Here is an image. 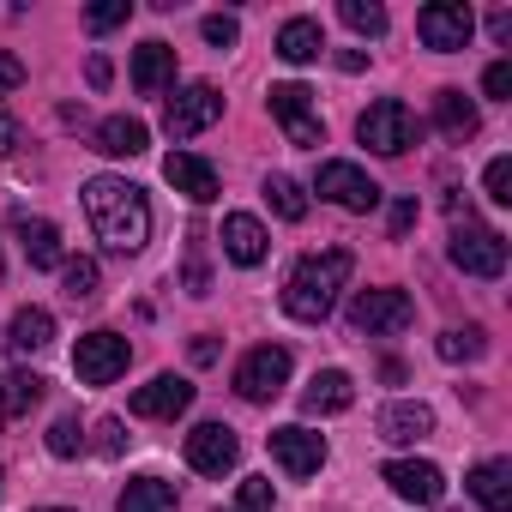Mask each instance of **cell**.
Instances as JSON below:
<instances>
[{
	"label": "cell",
	"instance_id": "6da1fadb",
	"mask_svg": "<svg viewBox=\"0 0 512 512\" xmlns=\"http://www.w3.org/2000/svg\"><path fill=\"white\" fill-rule=\"evenodd\" d=\"M85 217H91V229H97V241H103L109 253H139V247L151 241V205H145V193H139L133 181H121V175L85 181Z\"/></svg>",
	"mask_w": 512,
	"mask_h": 512
},
{
	"label": "cell",
	"instance_id": "7a4b0ae2",
	"mask_svg": "<svg viewBox=\"0 0 512 512\" xmlns=\"http://www.w3.org/2000/svg\"><path fill=\"white\" fill-rule=\"evenodd\" d=\"M350 272H356V260H350L344 247L308 253V260L290 272V284H284V314H290V320H308V326H320V320L338 308V290L350 284Z\"/></svg>",
	"mask_w": 512,
	"mask_h": 512
},
{
	"label": "cell",
	"instance_id": "3957f363",
	"mask_svg": "<svg viewBox=\"0 0 512 512\" xmlns=\"http://www.w3.org/2000/svg\"><path fill=\"white\" fill-rule=\"evenodd\" d=\"M356 133H362V145H368V151H380V157H404V151L422 139V121H416V109H410V103L380 97V103H368V109H362Z\"/></svg>",
	"mask_w": 512,
	"mask_h": 512
},
{
	"label": "cell",
	"instance_id": "277c9868",
	"mask_svg": "<svg viewBox=\"0 0 512 512\" xmlns=\"http://www.w3.org/2000/svg\"><path fill=\"white\" fill-rule=\"evenodd\" d=\"M452 266L470 272V278H500V272H506V235L464 217V223L452 229Z\"/></svg>",
	"mask_w": 512,
	"mask_h": 512
},
{
	"label": "cell",
	"instance_id": "5b68a950",
	"mask_svg": "<svg viewBox=\"0 0 512 512\" xmlns=\"http://www.w3.org/2000/svg\"><path fill=\"white\" fill-rule=\"evenodd\" d=\"M290 386V350L284 344H260V350H247L241 368H235V392L247 404H272L278 392Z\"/></svg>",
	"mask_w": 512,
	"mask_h": 512
},
{
	"label": "cell",
	"instance_id": "8992f818",
	"mask_svg": "<svg viewBox=\"0 0 512 512\" xmlns=\"http://www.w3.org/2000/svg\"><path fill=\"white\" fill-rule=\"evenodd\" d=\"M217 115H223V97H217V85L193 79V85H181V91L169 97V109H163V133H169V139H193V133L217 127Z\"/></svg>",
	"mask_w": 512,
	"mask_h": 512
},
{
	"label": "cell",
	"instance_id": "52a82bcc",
	"mask_svg": "<svg viewBox=\"0 0 512 512\" xmlns=\"http://www.w3.org/2000/svg\"><path fill=\"white\" fill-rule=\"evenodd\" d=\"M314 193H320V199H332L338 211H374V205H380V181H374L368 169L344 163V157L320 163V175H314Z\"/></svg>",
	"mask_w": 512,
	"mask_h": 512
},
{
	"label": "cell",
	"instance_id": "ba28073f",
	"mask_svg": "<svg viewBox=\"0 0 512 512\" xmlns=\"http://www.w3.org/2000/svg\"><path fill=\"white\" fill-rule=\"evenodd\" d=\"M127 362H133V350H127L121 332H85V338L73 344V374H79L85 386H109V380H121Z\"/></svg>",
	"mask_w": 512,
	"mask_h": 512
},
{
	"label": "cell",
	"instance_id": "9c48e42d",
	"mask_svg": "<svg viewBox=\"0 0 512 512\" xmlns=\"http://www.w3.org/2000/svg\"><path fill=\"white\" fill-rule=\"evenodd\" d=\"M410 320H416V302H410L404 290H362V296L350 302V326L368 332V338H392V332H404Z\"/></svg>",
	"mask_w": 512,
	"mask_h": 512
},
{
	"label": "cell",
	"instance_id": "30bf717a",
	"mask_svg": "<svg viewBox=\"0 0 512 512\" xmlns=\"http://www.w3.org/2000/svg\"><path fill=\"white\" fill-rule=\"evenodd\" d=\"M266 97H272V115L284 121L290 145H302V151H320V145H326V127H320V115H314V91H308V85H272Z\"/></svg>",
	"mask_w": 512,
	"mask_h": 512
},
{
	"label": "cell",
	"instance_id": "8fae6325",
	"mask_svg": "<svg viewBox=\"0 0 512 512\" xmlns=\"http://www.w3.org/2000/svg\"><path fill=\"white\" fill-rule=\"evenodd\" d=\"M470 31H476V13L464 7V0H434V7L416 13V37L428 49H440V55H458L470 43Z\"/></svg>",
	"mask_w": 512,
	"mask_h": 512
},
{
	"label": "cell",
	"instance_id": "7c38bea8",
	"mask_svg": "<svg viewBox=\"0 0 512 512\" xmlns=\"http://www.w3.org/2000/svg\"><path fill=\"white\" fill-rule=\"evenodd\" d=\"M380 482H386L398 500H410V506H434V500L446 494V476H440V464H428V458H392V464L380 470Z\"/></svg>",
	"mask_w": 512,
	"mask_h": 512
},
{
	"label": "cell",
	"instance_id": "4fadbf2b",
	"mask_svg": "<svg viewBox=\"0 0 512 512\" xmlns=\"http://www.w3.org/2000/svg\"><path fill=\"white\" fill-rule=\"evenodd\" d=\"M235 458H241L235 428H223V422H199V428L187 434V464H193L199 476H223V470H235Z\"/></svg>",
	"mask_w": 512,
	"mask_h": 512
},
{
	"label": "cell",
	"instance_id": "5bb4252c",
	"mask_svg": "<svg viewBox=\"0 0 512 512\" xmlns=\"http://www.w3.org/2000/svg\"><path fill=\"white\" fill-rule=\"evenodd\" d=\"M187 404H193V386L181 374H157L133 392V416H145V422H175Z\"/></svg>",
	"mask_w": 512,
	"mask_h": 512
},
{
	"label": "cell",
	"instance_id": "9a60e30c",
	"mask_svg": "<svg viewBox=\"0 0 512 512\" xmlns=\"http://www.w3.org/2000/svg\"><path fill=\"white\" fill-rule=\"evenodd\" d=\"M272 458H278L290 476H314V470L326 464V440H320L314 428L290 422V428H272Z\"/></svg>",
	"mask_w": 512,
	"mask_h": 512
},
{
	"label": "cell",
	"instance_id": "2e32d148",
	"mask_svg": "<svg viewBox=\"0 0 512 512\" xmlns=\"http://www.w3.org/2000/svg\"><path fill=\"white\" fill-rule=\"evenodd\" d=\"M163 181H169L175 193H187L193 205H211V199H217V169H211L205 157H193V151H169V157H163Z\"/></svg>",
	"mask_w": 512,
	"mask_h": 512
},
{
	"label": "cell",
	"instance_id": "e0dca14e",
	"mask_svg": "<svg viewBox=\"0 0 512 512\" xmlns=\"http://www.w3.org/2000/svg\"><path fill=\"white\" fill-rule=\"evenodd\" d=\"M266 247H272V235H266L260 217H247V211H229L223 217V253H229L235 266H260Z\"/></svg>",
	"mask_w": 512,
	"mask_h": 512
},
{
	"label": "cell",
	"instance_id": "ac0fdd59",
	"mask_svg": "<svg viewBox=\"0 0 512 512\" xmlns=\"http://www.w3.org/2000/svg\"><path fill=\"white\" fill-rule=\"evenodd\" d=\"M428 434H434V410H428V404L398 398V404L380 410V440H392V446H416V440H428Z\"/></svg>",
	"mask_w": 512,
	"mask_h": 512
},
{
	"label": "cell",
	"instance_id": "d6986e66",
	"mask_svg": "<svg viewBox=\"0 0 512 512\" xmlns=\"http://www.w3.org/2000/svg\"><path fill=\"white\" fill-rule=\"evenodd\" d=\"M13 235H19V247H25V260L37 266V272H49V266H61V229L49 223V217H13Z\"/></svg>",
	"mask_w": 512,
	"mask_h": 512
},
{
	"label": "cell",
	"instance_id": "ffe728a7",
	"mask_svg": "<svg viewBox=\"0 0 512 512\" xmlns=\"http://www.w3.org/2000/svg\"><path fill=\"white\" fill-rule=\"evenodd\" d=\"M350 404H356V380H350L344 368L314 374V386L302 392V410H308V416H338V410H350Z\"/></svg>",
	"mask_w": 512,
	"mask_h": 512
},
{
	"label": "cell",
	"instance_id": "44dd1931",
	"mask_svg": "<svg viewBox=\"0 0 512 512\" xmlns=\"http://www.w3.org/2000/svg\"><path fill=\"white\" fill-rule=\"evenodd\" d=\"M464 488L476 494V506H482V512H512V464H506V458L476 464Z\"/></svg>",
	"mask_w": 512,
	"mask_h": 512
},
{
	"label": "cell",
	"instance_id": "7402d4cb",
	"mask_svg": "<svg viewBox=\"0 0 512 512\" xmlns=\"http://www.w3.org/2000/svg\"><path fill=\"white\" fill-rule=\"evenodd\" d=\"M169 79H175V49L157 43V37L139 43V49H133V85H139V97H157Z\"/></svg>",
	"mask_w": 512,
	"mask_h": 512
},
{
	"label": "cell",
	"instance_id": "603a6c76",
	"mask_svg": "<svg viewBox=\"0 0 512 512\" xmlns=\"http://www.w3.org/2000/svg\"><path fill=\"white\" fill-rule=\"evenodd\" d=\"M7 344H13V356L49 350V344H55V314H49V308H19L13 326H7Z\"/></svg>",
	"mask_w": 512,
	"mask_h": 512
},
{
	"label": "cell",
	"instance_id": "cb8c5ba5",
	"mask_svg": "<svg viewBox=\"0 0 512 512\" xmlns=\"http://www.w3.org/2000/svg\"><path fill=\"white\" fill-rule=\"evenodd\" d=\"M145 121L139 115H109V121H97V151L103 157H139L145 151Z\"/></svg>",
	"mask_w": 512,
	"mask_h": 512
},
{
	"label": "cell",
	"instance_id": "d4e9b609",
	"mask_svg": "<svg viewBox=\"0 0 512 512\" xmlns=\"http://www.w3.org/2000/svg\"><path fill=\"white\" fill-rule=\"evenodd\" d=\"M320 49H326V31H320V19H290V25L278 31V55H284L290 67H308V61H320Z\"/></svg>",
	"mask_w": 512,
	"mask_h": 512
},
{
	"label": "cell",
	"instance_id": "484cf974",
	"mask_svg": "<svg viewBox=\"0 0 512 512\" xmlns=\"http://www.w3.org/2000/svg\"><path fill=\"white\" fill-rule=\"evenodd\" d=\"M434 121H440V133H452V139H470L476 127H482V115H476V103L464 97V91H434Z\"/></svg>",
	"mask_w": 512,
	"mask_h": 512
},
{
	"label": "cell",
	"instance_id": "4316f807",
	"mask_svg": "<svg viewBox=\"0 0 512 512\" xmlns=\"http://www.w3.org/2000/svg\"><path fill=\"white\" fill-rule=\"evenodd\" d=\"M169 506H175V488L163 476H133L115 500V512H169Z\"/></svg>",
	"mask_w": 512,
	"mask_h": 512
},
{
	"label": "cell",
	"instance_id": "83f0119b",
	"mask_svg": "<svg viewBox=\"0 0 512 512\" xmlns=\"http://www.w3.org/2000/svg\"><path fill=\"white\" fill-rule=\"evenodd\" d=\"M266 199H272V211H278L284 223H302V217H308V193H302V181H290V175H266Z\"/></svg>",
	"mask_w": 512,
	"mask_h": 512
},
{
	"label": "cell",
	"instance_id": "f1b7e54d",
	"mask_svg": "<svg viewBox=\"0 0 512 512\" xmlns=\"http://www.w3.org/2000/svg\"><path fill=\"white\" fill-rule=\"evenodd\" d=\"M446 362H482L488 356V338H482V326H452V332H440V344H434Z\"/></svg>",
	"mask_w": 512,
	"mask_h": 512
},
{
	"label": "cell",
	"instance_id": "f546056e",
	"mask_svg": "<svg viewBox=\"0 0 512 512\" xmlns=\"http://www.w3.org/2000/svg\"><path fill=\"white\" fill-rule=\"evenodd\" d=\"M338 19H344L356 37H386V7H374V0H344Z\"/></svg>",
	"mask_w": 512,
	"mask_h": 512
},
{
	"label": "cell",
	"instance_id": "4dcf8cb0",
	"mask_svg": "<svg viewBox=\"0 0 512 512\" xmlns=\"http://www.w3.org/2000/svg\"><path fill=\"white\" fill-rule=\"evenodd\" d=\"M61 284H67L73 302H91L97 284H103V272H97V260H61Z\"/></svg>",
	"mask_w": 512,
	"mask_h": 512
},
{
	"label": "cell",
	"instance_id": "1f68e13d",
	"mask_svg": "<svg viewBox=\"0 0 512 512\" xmlns=\"http://www.w3.org/2000/svg\"><path fill=\"white\" fill-rule=\"evenodd\" d=\"M127 19H133V0H97V7L85 13L91 31H115V25H127Z\"/></svg>",
	"mask_w": 512,
	"mask_h": 512
},
{
	"label": "cell",
	"instance_id": "d6a6232c",
	"mask_svg": "<svg viewBox=\"0 0 512 512\" xmlns=\"http://www.w3.org/2000/svg\"><path fill=\"white\" fill-rule=\"evenodd\" d=\"M7 386H13V398H7V404H19V410L43 404V392H49V380H43V374H31V368H19V374H13Z\"/></svg>",
	"mask_w": 512,
	"mask_h": 512
},
{
	"label": "cell",
	"instance_id": "836d02e7",
	"mask_svg": "<svg viewBox=\"0 0 512 512\" xmlns=\"http://www.w3.org/2000/svg\"><path fill=\"white\" fill-rule=\"evenodd\" d=\"M79 446H85V434H79V416H61V422L49 428V452H55V458H79Z\"/></svg>",
	"mask_w": 512,
	"mask_h": 512
},
{
	"label": "cell",
	"instance_id": "e575fe53",
	"mask_svg": "<svg viewBox=\"0 0 512 512\" xmlns=\"http://www.w3.org/2000/svg\"><path fill=\"white\" fill-rule=\"evenodd\" d=\"M241 512H278L272 476H247V482H241Z\"/></svg>",
	"mask_w": 512,
	"mask_h": 512
},
{
	"label": "cell",
	"instance_id": "d590c367",
	"mask_svg": "<svg viewBox=\"0 0 512 512\" xmlns=\"http://www.w3.org/2000/svg\"><path fill=\"white\" fill-rule=\"evenodd\" d=\"M199 37H205L211 49H235V37H241V25H235L229 13H205V25H199Z\"/></svg>",
	"mask_w": 512,
	"mask_h": 512
},
{
	"label": "cell",
	"instance_id": "8d00e7d4",
	"mask_svg": "<svg viewBox=\"0 0 512 512\" xmlns=\"http://www.w3.org/2000/svg\"><path fill=\"white\" fill-rule=\"evenodd\" d=\"M482 187H488L494 205H512V157H494L488 175H482Z\"/></svg>",
	"mask_w": 512,
	"mask_h": 512
},
{
	"label": "cell",
	"instance_id": "74e56055",
	"mask_svg": "<svg viewBox=\"0 0 512 512\" xmlns=\"http://www.w3.org/2000/svg\"><path fill=\"white\" fill-rule=\"evenodd\" d=\"M482 91H488L494 103H506V97H512V61H494V67L482 73Z\"/></svg>",
	"mask_w": 512,
	"mask_h": 512
},
{
	"label": "cell",
	"instance_id": "f35d334b",
	"mask_svg": "<svg viewBox=\"0 0 512 512\" xmlns=\"http://www.w3.org/2000/svg\"><path fill=\"white\" fill-rule=\"evenodd\" d=\"M121 446H127V434H121V416H103V422H97V452H103V458H115Z\"/></svg>",
	"mask_w": 512,
	"mask_h": 512
},
{
	"label": "cell",
	"instance_id": "ab89813d",
	"mask_svg": "<svg viewBox=\"0 0 512 512\" xmlns=\"http://www.w3.org/2000/svg\"><path fill=\"white\" fill-rule=\"evenodd\" d=\"M25 85V61L19 55H7V49H0V97H13Z\"/></svg>",
	"mask_w": 512,
	"mask_h": 512
},
{
	"label": "cell",
	"instance_id": "60d3db41",
	"mask_svg": "<svg viewBox=\"0 0 512 512\" xmlns=\"http://www.w3.org/2000/svg\"><path fill=\"white\" fill-rule=\"evenodd\" d=\"M13 151H19V121L0 109V157H13Z\"/></svg>",
	"mask_w": 512,
	"mask_h": 512
},
{
	"label": "cell",
	"instance_id": "b9f144b4",
	"mask_svg": "<svg viewBox=\"0 0 512 512\" xmlns=\"http://www.w3.org/2000/svg\"><path fill=\"white\" fill-rule=\"evenodd\" d=\"M193 362H199V368H205V362H217V338H211V332H199V338H193Z\"/></svg>",
	"mask_w": 512,
	"mask_h": 512
},
{
	"label": "cell",
	"instance_id": "7bdbcfd3",
	"mask_svg": "<svg viewBox=\"0 0 512 512\" xmlns=\"http://www.w3.org/2000/svg\"><path fill=\"white\" fill-rule=\"evenodd\" d=\"M410 223H416V199H404V205H398V211H392V235H404V229H410Z\"/></svg>",
	"mask_w": 512,
	"mask_h": 512
},
{
	"label": "cell",
	"instance_id": "ee69618b",
	"mask_svg": "<svg viewBox=\"0 0 512 512\" xmlns=\"http://www.w3.org/2000/svg\"><path fill=\"white\" fill-rule=\"evenodd\" d=\"M488 31H494L500 43H512V13H494V19H488Z\"/></svg>",
	"mask_w": 512,
	"mask_h": 512
},
{
	"label": "cell",
	"instance_id": "f6af8a7d",
	"mask_svg": "<svg viewBox=\"0 0 512 512\" xmlns=\"http://www.w3.org/2000/svg\"><path fill=\"white\" fill-rule=\"evenodd\" d=\"M338 67H344V73H362V67H368V55H362V49H344V55H338Z\"/></svg>",
	"mask_w": 512,
	"mask_h": 512
},
{
	"label": "cell",
	"instance_id": "bcb514c9",
	"mask_svg": "<svg viewBox=\"0 0 512 512\" xmlns=\"http://www.w3.org/2000/svg\"><path fill=\"white\" fill-rule=\"evenodd\" d=\"M91 85H97V91L109 85V61H103V55H91Z\"/></svg>",
	"mask_w": 512,
	"mask_h": 512
},
{
	"label": "cell",
	"instance_id": "7dc6e473",
	"mask_svg": "<svg viewBox=\"0 0 512 512\" xmlns=\"http://www.w3.org/2000/svg\"><path fill=\"white\" fill-rule=\"evenodd\" d=\"M7 410H13V404H7V386H0V422H7Z\"/></svg>",
	"mask_w": 512,
	"mask_h": 512
},
{
	"label": "cell",
	"instance_id": "c3c4849f",
	"mask_svg": "<svg viewBox=\"0 0 512 512\" xmlns=\"http://www.w3.org/2000/svg\"><path fill=\"white\" fill-rule=\"evenodd\" d=\"M37 512H67V506H37Z\"/></svg>",
	"mask_w": 512,
	"mask_h": 512
},
{
	"label": "cell",
	"instance_id": "681fc988",
	"mask_svg": "<svg viewBox=\"0 0 512 512\" xmlns=\"http://www.w3.org/2000/svg\"><path fill=\"white\" fill-rule=\"evenodd\" d=\"M0 488H7V470H0Z\"/></svg>",
	"mask_w": 512,
	"mask_h": 512
}]
</instances>
